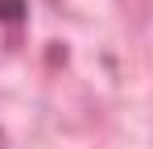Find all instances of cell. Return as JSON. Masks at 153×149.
Wrapping results in <instances>:
<instances>
[{
    "label": "cell",
    "instance_id": "1",
    "mask_svg": "<svg viewBox=\"0 0 153 149\" xmlns=\"http://www.w3.org/2000/svg\"><path fill=\"white\" fill-rule=\"evenodd\" d=\"M25 17V0H0V21H21Z\"/></svg>",
    "mask_w": 153,
    "mask_h": 149
}]
</instances>
